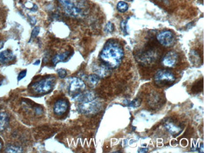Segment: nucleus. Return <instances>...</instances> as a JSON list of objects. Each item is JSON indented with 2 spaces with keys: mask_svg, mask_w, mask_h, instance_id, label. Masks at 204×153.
Instances as JSON below:
<instances>
[{
  "mask_svg": "<svg viewBox=\"0 0 204 153\" xmlns=\"http://www.w3.org/2000/svg\"><path fill=\"white\" fill-rule=\"evenodd\" d=\"M69 55H70L69 52H64V53H62V54L56 55L52 60L53 64L55 66L58 63L65 60L69 57Z\"/></svg>",
  "mask_w": 204,
  "mask_h": 153,
  "instance_id": "15",
  "label": "nucleus"
},
{
  "mask_svg": "<svg viewBox=\"0 0 204 153\" xmlns=\"http://www.w3.org/2000/svg\"><path fill=\"white\" fill-rule=\"evenodd\" d=\"M2 144L1 142H0V149H2Z\"/></svg>",
  "mask_w": 204,
  "mask_h": 153,
  "instance_id": "28",
  "label": "nucleus"
},
{
  "mask_svg": "<svg viewBox=\"0 0 204 153\" xmlns=\"http://www.w3.org/2000/svg\"><path fill=\"white\" fill-rule=\"evenodd\" d=\"M74 95L75 96L73 97V99L76 101H78L79 103H81V104L87 103V102L91 101L96 98L95 94L92 92L89 91L80 92Z\"/></svg>",
  "mask_w": 204,
  "mask_h": 153,
  "instance_id": "10",
  "label": "nucleus"
},
{
  "mask_svg": "<svg viewBox=\"0 0 204 153\" xmlns=\"http://www.w3.org/2000/svg\"><path fill=\"white\" fill-rule=\"evenodd\" d=\"M121 27L123 31L126 32V21H122L121 23Z\"/></svg>",
  "mask_w": 204,
  "mask_h": 153,
  "instance_id": "24",
  "label": "nucleus"
},
{
  "mask_svg": "<svg viewBox=\"0 0 204 153\" xmlns=\"http://www.w3.org/2000/svg\"><path fill=\"white\" fill-rule=\"evenodd\" d=\"M27 70H24L21 71V72L18 74V81H21V79H23V78H24V77H25V76L27 75Z\"/></svg>",
  "mask_w": 204,
  "mask_h": 153,
  "instance_id": "23",
  "label": "nucleus"
},
{
  "mask_svg": "<svg viewBox=\"0 0 204 153\" xmlns=\"http://www.w3.org/2000/svg\"><path fill=\"white\" fill-rule=\"evenodd\" d=\"M141 103V100H138V99H136L134 100L132 102H129L127 104V105L128 106H131V107H138L140 105Z\"/></svg>",
  "mask_w": 204,
  "mask_h": 153,
  "instance_id": "20",
  "label": "nucleus"
},
{
  "mask_svg": "<svg viewBox=\"0 0 204 153\" xmlns=\"http://www.w3.org/2000/svg\"><path fill=\"white\" fill-rule=\"evenodd\" d=\"M15 58L13 52L10 50H6L0 53V65H4L12 62Z\"/></svg>",
  "mask_w": 204,
  "mask_h": 153,
  "instance_id": "11",
  "label": "nucleus"
},
{
  "mask_svg": "<svg viewBox=\"0 0 204 153\" xmlns=\"http://www.w3.org/2000/svg\"><path fill=\"white\" fill-rule=\"evenodd\" d=\"M69 103L65 99L58 100L54 104V111L57 116L64 115L68 110Z\"/></svg>",
  "mask_w": 204,
  "mask_h": 153,
  "instance_id": "8",
  "label": "nucleus"
},
{
  "mask_svg": "<svg viewBox=\"0 0 204 153\" xmlns=\"http://www.w3.org/2000/svg\"><path fill=\"white\" fill-rule=\"evenodd\" d=\"M100 102L96 98L85 103H81L78 107L79 111L83 114H94L98 112L101 109Z\"/></svg>",
  "mask_w": 204,
  "mask_h": 153,
  "instance_id": "4",
  "label": "nucleus"
},
{
  "mask_svg": "<svg viewBox=\"0 0 204 153\" xmlns=\"http://www.w3.org/2000/svg\"><path fill=\"white\" fill-rule=\"evenodd\" d=\"M88 82L89 83L90 85H92L93 87L95 86L99 81V76L98 75H97L96 74H94V75H91L89 76L88 77Z\"/></svg>",
  "mask_w": 204,
  "mask_h": 153,
  "instance_id": "16",
  "label": "nucleus"
},
{
  "mask_svg": "<svg viewBox=\"0 0 204 153\" xmlns=\"http://www.w3.org/2000/svg\"><path fill=\"white\" fill-rule=\"evenodd\" d=\"M165 127H166V129L168 130V131L173 135H177L181 132L180 127L176 125L175 124H173L172 122H169V123L166 124Z\"/></svg>",
  "mask_w": 204,
  "mask_h": 153,
  "instance_id": "14",
  "label": "nucleus"
},
{
  "mask_svg": "<svg viewBox=\"0 0 204 153\" xmlns=\"http://www.w3.org/2000/svg\"><path fill=\"white\" fill-rule=\"evenodd\" d=\"M114 30V24L111 23V22H108L106 27L104 28V31L105 32L108 33H112Z\"/></svg>",
  "mask_w": 204,
  "mask_h": 153,
  "instance_id": "19",
  "label": "nucleus"
},
{
  "mask_svg": "<svg viewBox=\"0 0 204 153\" xmlns=\"http://www.w3.org/2000/svg\"><path fill=\"white\" fill-rule=\"evenodd\" d=\"M57 73H58L59 77L61 79H64L67 75V72L65 69H62V68L59 69L57 70Z\"/></svg>",
  "mask_w": 204,
  "mask_h": 153,
  "instance_id": "22",
  "label": "nucleus"
},
{
  "mask_svg": "<svg viewBox=\"0 0 204 153\" xmlns=\"http://www.w3.org/2000/svg\"><path fill=\"white\" fill-rule=\"evenodd\" d=\"M9 125V116L6 112H0V131H5Z\"/></svg>",
  "mask_w": 204,
  "mask_h": 153,
  "instance_id": "13",
  "label": "nucleus"
},
{
  "mask_svg": "<svg viewBox=\"0 0 204 153\" xmlns=\"http://www.w3.org/2000/svg\"><path fill=\"white\" fill-rule=\"evenodd\" d=\"M94 72L99 77H105V76L110 75L111 68H109L104 63L101 65H96L94 66Z\"/></svg>",
  "mask_w": 204,
  "mask_h": 153,
  "instance_id": "12",
  "label": "nucleus"
},
{
  "mask_svg": "<svg viewBox=\"0 0 204 153\" xmlns=\"http://www.w3.org/2000/svg\"><path fill=\"white\" fill-rule=\"evenodd\" d=\"M62 5L65 12L70 16L78 17L82 13V10L76 5L73 0H59Z\"/></svg>",
  "mask_w": 204,
  "mask_h": 153,
  "instance_id": "5",
  "label": "nucleus"
},
{
  "mask_svg": "<svg viewBox=\"0 0 204 153\" xmlns=\"http://www.w3.org/2000/svg\"><path fill=\"white\" fill-rule=\"evenodd\" d=\"M157 38L159 43L164 46L169 47L175 43V37L170 31H163L159 33Z\"/></svg>",
  "mask_w": 204,
  "mask_h": 153,
  "instance_id": "6",
  "label": "nucleus"
},
{
  "mask_svg": "<svg viewBox=\"0 0 204 153\" xmlns=\"http://www.w3.org/2000/svg\"><path fill=\"white\" fill-rule=\"evenodd\" d=\"M40 27H36L33 28L32 32V34H31V40L32 39H33L35 38V37H37V35L39 34L40 33Z\"/></svg>",
  "mask_w": 204,
  "mask_h": 153,
  "instance_id": "21",
  "label": "nucleus"
},
{
  "mask_svg": "<svg viewBox=\"0 0 204 153\" xmlns=\"http://www.w3.org/2000/svg\"><path fill=\"white\" fill-rule=\"evenodd\" d=\"M29 18H30V23H31L32 25L35 24V23H36V22H37V20H36V19L35 18V17H33V16H30Z\"/></svg>",
  "mask_w": 204,
  "mask_h": 153,
  "instance_id": "25",
  "label": "nucleus"
},
{
  "mask_svg": "<svg viewBox=\"0 0 204 153\" xmlns=\"http://www.w3.org/2000/svg\"><path fill=\"white\" fill-rule=\"evenodd\" d=\"M3 46V43L2 42H0V49H2Z\"/></svg>",
  "mask_w": 204,
  "mask_h": 153,
  "instance_id": "27",
  "label": "nucleus"
},
{
  "mask_svg": "<svg viewBox=\"0 0 204 153\" xmlns=\"http://www.w3.org/2000/svg\"><path fill=\"white\" fill-rule=\"evenodd\" d=\"M55 84V76H48L38 82H35L32 85V89L35 92L38 94H46L54 88Z\"/></svg>",
  "mask_w": 204,
  "mask_h": 153,
  "instance_id": "2",
  "label": "nucleus"
},
{
  "mask_svg": "<svg viewBox=\"0 0 204 153\" xmlns=\"http://www.w3.org/2000/svg\"><path fill=\"white\" fill-rule=\"evenodd\" d=\"M117 9L121 13L126 12L127 10H128V5H127L124 2H119L117 5Z\"/></svg>",
  "mask_w": 204,
  "mask_h": 153,
  "instance_id": "17",
  "label": "nucleus"
},
{
  "mask_svg": "<svg viewBox=\"0 0 204 153\" xmlns=\"http://www.w3.org/2000/svg\"><path fill=\"white\" fill-rule=\"evenodd\" d=\"M178 60V55L175 52H168L163 58L162 63L167 67H174Z\"/></svg>",
  "mask_w": 204,
  "mask_h": 153,
  "instance_id": "9",
  "label": "nucleus"
},
{
  "mask_svg": "<svg viewBox=\"0 0 204 153\" xmlns=\"http://www.w3.org/2000/svg\"><path fill=\"white\" fill-rule=\"evenodd\" d=\"M124 50L121 45L116 42H108L100 54V59L111 68L118 67L124 58Z\"/></svg>",
  "mask_w": 204,
  "mask_h": 153,
  "instance_id": "1",
  "label": "nucleus"
},
{
  "mask_svg": "<svg viewBox=\"0 0 204 153\" xmlns=\"http://www.w3.org/2000/svg\"><path fill=\"white\" fill-rule=\"evenodd\" d=\"M69 81V90L70 93L77 94L85 89L86 85L84 82L80 79L73 77L71 78Z\"/></svg>",
  "mask_w": 204,
  "mask_h": 153,
  "instance_id": "7",
  "label": "nucleus"
},
{
  "mask_svg": "<svg viewBox=\"0 0 204 153\" xmlns=\"http://www.w3.org/2000/svg\"><path fill=\"white\" fill-rule=\"evenodd\" d=\"M40 60H37V61H36V62H35L33 64H34L35 65H39V64H40Z\"/></svg>",
  "mask_w": 204,
  "mask_h": 153,
  "instance_id": "26",
  "label": "nucleus"
},
{
  "mask_svg": "<svg viewBox=\"0 0 204 153\" xmlns=\"http://www.w3.org/2000/svg\"><path fill=\"white\" fill-rule=\"evenodd\" d=\"M155 81L157 85L165 87L174 83L175 76L172 72L168 70H160L155 75Z\"/></svg>",
  "mask_w": 204,
  "mask_h": 153,
  "instance_id": "3",
  "label": "nucleus"
},
{
  "mask_svg": "<svg viewBox=\"0 0 204 153\" xmlns=\"http://www.w3.org/2000/svg\"><path fill=\"white\" fill-rule=\"evenodd\" d=\"M22 151V149L20 147L13 145H10L6 149L7 152H21Z\"/></svg>",
  "mask_w": 204,
  "mask_h": 153,
  "instance_id": "18",
  "label": "nucleus"
}]
</instances>
